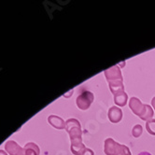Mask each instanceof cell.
<instances>
[{"label":"cell","instance_id":"cell-18","mask_svg":"<svg viewBox=\"0 0 155 155\" xmlns=\"http://www.w3.org/2000/svg\"><path fill=\"white\" fill-rule=\"evenodd\" d=\"M137 155H151L150 152H147V151H143V152H140L139 154H137Z\"/></svg>","mask_w":155,"mask_h":155},{"label":"cell","instance_id":"cell-10","mask_svg":"<svg viewBox=\"0 0 155 155\" xmlns=\"http://www.w3.org/2000/svg\"><path fill=\"white\" fill-rule=\"evenodd\" d=\"M128 100V95L125 92L114 95V103L118 107H124Z\"/></svg>","mask_w":155,"mask_h":155},{"label":"cell","instance_id":"cell-11","mask_svg":"<svg viewBox=\"0 0 155 155\" xmlns=\"http://www.w3.org/2000/svg\"><path fill=\"white\" fill-rule=\"evenodd\" d=\"M153 108L150 106V105H146V109H145V112H144L143 116L140 118L141 120H146V121H149L151 120V118L153 117Z\"/></svg>","mask_w":155,"mask_h":155},{"label":"cell","instance_id":"cell-7","mask_svg":"<svg viewBox=\"0 0 155 155\" xmlns=\"http://www.w3.org/2000/svg\"><path fill=\"white\" fill-rule=\"evenodd\" d=\"M118 142H116L113 138L109 137L105 140L104 145V151L106 155H115V151L118 146Z\"/></svg>","mask_w":155,"mask_h":155},{"label":"cell","instance_id":"cell-15","mask_svg":"<svg viewBox=\"0 0 155 155\" xmlns=\"http://www.w3.org/2000/svg\"><path fill=\"white\" fill-rule=\"evenodd\" d=\"M142 132H143L142 126L140 124H137L132 129V135L134 137H139L142 135Z\"/></svg>","mask_w":155,"mask_h":155},{"label":"cell","instance_id":"cell-3","mask_svg":"<svg viewBox=\"0 0 155 155\" xmlns=\"http://www.w3.org/2000/svg\"><path fill=\"white\" fill-rule=\"evenodd\" d=\"M94 95L93 93L89 91H85L77 97L76 100L77 107L81 110H87L94 102Z\"/></svg>","mask_w":155,"mask_h":155},{"label":"cell","instance_id":"cell-4","mask_svg":"<svg viewBox=\"0 0 155 155\" xmlns=\"http://www.w3.org/2000/svg\"><path fill=\"white\" fill-rule=\"evenodd\" d=\"M129 107L137 116L141 118L145 112L146 105H144L137 97H132L129 100Z\"/></svg>","mask_w":155,"mask_h":155},{"label":"cell","instance_id":"cell-2","mask_svg":"<svg viewBox=\"0 0 155 155\" xmlns=\"http://www.w3.org/2000/svg\"><path fill=\"white\" fill-rule=\"evenodd\" d=\"M65 130L68 133L71 145H79L82 143V131L80 121L77 119H68L65 121Z\"/></svg>","mask_w":155,"mask_h":155},{"label":"cell","instance_id":"cell-17","mask_svg":"<svg viewBox=\"0 0 155 155\" xmlns=\"http://www.w3.org/2000/svg\"><path fill=\"white\" fill-rule=\"evenodd\" d=\"M151 106H152V107H153L154 110H155V96L152 98V100H151Z\"/></svg>","mask_w":155,"mask_h":155},{"label":"cell","instance_id":"cell-12","mask_svg":"<svg viewBox=\"0 0 155 155\" xmlns=\"http://www.w3.org/2000/svg\"><path fill=\"white\" fill-rule=\"evenodd\" d=\"M115 155H131V152L127 146L118 144L116 151H115Z\"/></svg>","mask_w":155,"mask_h":155},{"label":"cell","instance_id":"cell-8","mask_svg":"<svg viewBox=\"0 0 155 155\" xmlns=\"http://www.w3.org/2000/svg\"><path fill=\"white\" fill-rule=\"evenodd\" d=\"M48 123L56 129L59 130L65 129V121L62 118L56 115H50L48 117Z\"/></svg>","mask_w":155,"mask_h":155},{"label":"cell","instance_id":"cell-13","mask_svg":"<svg viewBox=\"0 0 155 155\" xmlns=\"http://www.w3.org/2000/svg\"><path fill=\"white\" fill-rule=\"evenodd\" d=\"M85 149H86V147L83 143L79 144V145H71V147H70V150L74 155H81V153L83 152V150Z\"/></svg>","mask_w":155,"mask_h":155},{"label":"cell","instance_id":"cell-21","mask_svg":"<svg viewBox=\"0 0 155 155\" xmlns=\"http://www.w3.org/2000/svg\"><path fill=\"white\" fill-rule=\"evenodd\" d=\"M120 63H121V64H120L119 66H124V65H125V61H124V62H120Z\"/></svg>","mask_w":155,"mask_h":155},{"label":"cell","instance_id":"cell-19","mask_svg":"<svg viewBox=\"0 0 155 155\" xmlns=\"http://www.w3.org/2000/svg\"><path fill=\"white\" fill-rule=\"evenodd\" d=\"M73 92H74V91H73V90H71L70 92H68V93H69L68 94H66V95H64V97H68V96H69L70 94H73Z\"/></svg>","mask_w":155,"mask_h":155},{"label":"cell","instance_id":"cell-20","mask_svg":"<svg viewBox=\"0 0 155 155\" xmlns=\"http://www.w3.org/2000/svg\"><path fill=\"white\" fill-rule=\"evenodd\" d=\"M0 155H8L5 150H0Z\"/></svg>","mask_w":155,"mask_h":155},{"label":"cell","instance_id":"cell-9","mask_svg":"<svg viewBox=\"0 0 155 155\" xmlns=\"http://www.w3.org/2000/svg\"><path fill=\"white\" fill-rule=\"evenodd\" d=\"M24 150H25V155H39L40 153V150L38 146L33 142L27 143L24 148Z\"/></svg>","mask_w":155,"mask_h":155},{"label":"cell","instance_id":"cell-6","mask_svg":"<svg viewBox=\"0 0 155 155\" xmlns=\"http://www.w3.org/2000/svg\"><path fill=\"white\" fill-rule=\"evenodd\" d=\"M107 117L112 124H118L123 119V110L118 107H111L108 110Z\"/></svg>","mask_w":155,"mask_h":155},{"label":"cell","instance_id":"cell-5","mask_svg":"<svg viewBox=\"0 0 155 155\" xmlns=\"http://www.w3.org/2000/svg\"><path fill=\"white\" fill-rule=\"evenodd\" d=\"M5 150L10 155H25L24 149L20 147L13 140H8L5 144Z\"/></svg>","mask_w":155,"mask_h":155},{"label":"cell","instance_id":"cell-1","mask_svg":"<svg viewBox=\"0 0 155 155\" xmlns=\"http://www.w3.org/2000/svg\"><path fill=\"white\" fill-rule=\"evenodd\" d=\"M104 74L108 82L109 89L114 95L124 92V79L119 65H113L106 69Z\"/></svg>","mask_w":155,"mask_h":155},{"label":"cell","instance_id":"cell-14","mask_svg":"<svg viewBox=\"0 0 155 155\" xmlns=\"http://www.w3.org/2000/svg\"><path fill=\"white\" fill-rule=\"evenodd\" d=\"M146 129L148 131L149 134L155 136V120L151 119L150 120L146 123Z\"/></svg>","mask_w":155,"mask_h":155},{"label":"cell","instance_id":"cell-16","mask_svg":"<svg viewBox=\"0 0 155 155\" xmlns=\"http://www.w3.org/2000/svg\"><path fill=\"white\" fill-rule=\"evenodd\" d=\"M81 155H94V152L91 149L86 148V149L83 150V152L81 153Z\"/></svg>","mask_w":155,"mask_h":155}]
</instances>
